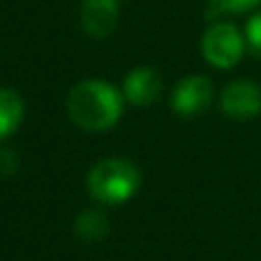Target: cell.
Here are the masks:
<instances>
[{
	"mask_svg": "<svg viewBox=\"0 0 261 261\" xmlns=\"http://www.w3.org/2000/svg\"><path fill=\"white\" fill-rule=\"evenodd\" d=\"M123 95L134 107H148L162 93V76L153 67H134L123 81Z\"/></svg>",
	"mask_w": 261,
	"mask_h": 261,
	"instance_id": "obj_7",
	"label": "cell"
},
{
	"mask_svg": "<svg viewBox=\"0 0 261 261\" xmlns=\"http://www.w3.org/2000/svg\"><path fill=\"white\" fill-rule=\"evenodd\" d=\"M86 185L95 201L104 203V206H120L139 192L141 171L129 160L107 158L88 171Z\"/></svg>",
	"mask_w": 261,
	"mask_h": 261,
	"instance_id": "obj_2",
	"label": "cell"
},
{
	"mask_svg": "<svg viewBox=\"0 0 261 261\" xmlns=\"http://www.w3.org/2000/svg\"><path fill=\"white\" fill-rule=\"evenodd\" d=\"M79 16H81V25H84V30L90 37L104 40L118 25L120 0H84Z\"/></svg>",
	"mask_w": 261,
	"mask_h": 261,
	"instance_id": "obj_6",
	"label": "cell"
},
{
	"mask_svg": "<svg viewBox=\"0 0 261 261\" xmlns=\"http://www.w3.org/2000/svg\"><path fill=\"white\" fill-rule=\"evenodd\" d=\"M245 42L252 54H261V12H256L245 25Z\"/></svg>",
	"mask_w": 261,
	"mask_h": 261,
	"instance_id": "obj_10",
	"label": "cell"
},
{
	"mask_svg": "<svg viewBox=\"0 0 261 261\" xmlns=\"http://www.w3.org/2000/svg\"><path fill=\"white\" fill-rule=\"evenodd\" d=\"M222 111L229 118L236 120H247L261 114V86H256L254 81H231L227 88L222 90L220 99Z\"/></svg>",
	"mask_w": 261,
	"mask_h": 261,
	"instance_id": "obj_5",
	"label": "cell"
},
{
	"mask_svg": "<svg viewBox=\"0 0 261 261\" xmlns=\"http://www.w3.org/2000/svg\"><path fill=\"white\" fill-rule=\"evenodd\" d=\"M23 99L16 90L12 88H0V141L19 129L23 123Z\"/></svg>",
	"mask_w": 261,
	"mask_h": 261,
	"instance_id": "obj_8",
	"label": "cell"
},
{
	"mask_svg": "<svg viewBox=\"0 0 261 261\" xmlns=\"http://www.w3.org/2000/svg\"><path fill=\"white\" fill-rule=\"evenodd\" d=\"M16 158H14V153L12 150H0V169L5 173H12L16 169Z\"/></svg>",
	"mask_w": 261,
	"mask_h": 261,
	"instance_id": "obj_12",
	"label": "cell"
},
{
	"mask_svg": "<svg viewBox=\"0 0 261 261\" xmlns=\"http://www.w3.org/2000/svg\"><path fill=\"white\" fill-rule=\"evenodd\" d=\"M245 35L229 21H217L203 33V58L217 69H231L245 54Z\"/></svg>",
	"mask_w": 261,
	"mask_h": 261,
	"instance_id": "obj_3",
	"label": "cell"
},
{
	"mask_svg": "<svg viewBox=\"0 0 261 261\" xmlns=\"http://www.w3.org/2000/svg\"><path fill=\"white\" fill-rule=\"evenodd\" d=\"M213 99V84L201 74H190L176 84L171 93V107L178 116L192 118L206 111Z\"/></svg>",
	"mask_w": 261,
	"mask_h": 261,
	"instance_id": "obj_4",
	"label": "cell"
},
{
	"mask_svg": "<svg viewBox=\"0 0 261 261\" xmlns=\"http://www.w3.org/2000/svg\"><path fill=\"white\" fill-rule=\"evenodd\" d=\"M74 231L86 243H99L109 233V217L99 208H86L74 222Z\"/></svg>",
	"mask_w": 261,
	"mask_h": 261,
	"instance_id": "obj_9",
	"label": "cell"
},
{
	"mask_svg": "<svg viewBox=\"0 0 261 261\" xmlns=\"http://www.w3.org/2000/svg\"><path fill=\"white\" fill-rule=\"evenodd\" d=\"M211 3L224 12H233V14H238V12H250L261 5V0H211Z\"/></svg>",
	"mask_w": 261,
	"mask_h": 261,
	"instance_id": "obj_11",
	"label": "cell"
},
{
	"mask_svg": "<svg viewBox=\"0 0 261 261\" xmlns=\"http://www.w3.org/2000/svg\"><path fill=\"white\" fill-rule=\"evenodd\" d=\"M125 95L102 79L79 81L67 95V114L74 125L88 132L114 127L125 111Z\"/></svg>",
	"mask_w": 261,
	"mask_h": 261,
	"instance_id": "obj_1",
	"label": "cell"
}]
</instances>
